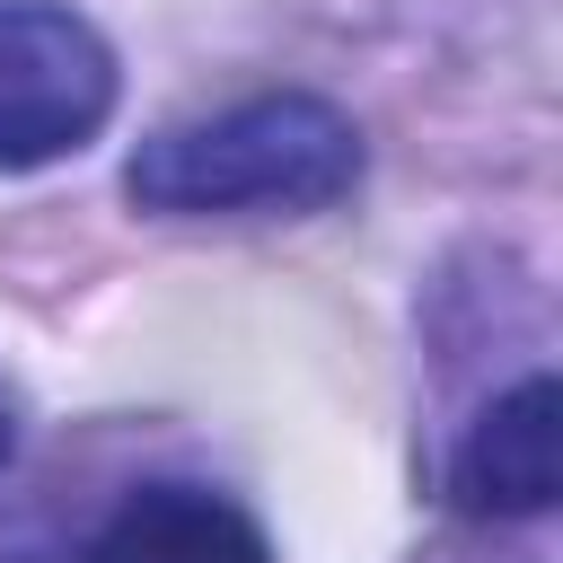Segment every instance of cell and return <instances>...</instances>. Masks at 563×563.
Returning a JSON list of instances; mask_svg holds the SVG:
<instances>
[{"label": "cell", "instance_id": "1", "mask_svg": "<svg viewBox=\"0 0 563 563\" xmlns=\"http://www.w3.org/2000/svg\"><path fill=\"white\" fill-rule=\"evenodd\" d=\"M361 185V132L343 106L282 88L220 106L202 123H167L132 150L123 194L158 220H220V211H334Z\"/></svg>", "mask_w": 563, "mask_h": 563}, {"label": "cell", "instance_id": "2", "mask_svg": "<svg viewBox=\"0 0 563 563\" xmlns=\"http://www.w3.org/2000/svg\"><path fill=\"white\" fill-rule=\"evenodd\" d=\"M114 44L62 0H0V176L79 158L114 123Z\"/></svg>", "mask_w": 563, "mask_h": 563}, {"label": "cell", "instance_id": "3", "mask_svg": "<svg viewBox=\"0 0 563 563\" xmlns=\"http://www.w3.org/2000/svg\"><path fill=\"white\" fill-rule=\"evenodd\" d=\"M449 493L466 519H537L563 493V387L537 369L475 413L449 457Z\"/></svg>", "mask_w": 563, "mask_h": 563}, {"label": "cell", "instance_id": "4", "mask_svg": "<svg viewBox=\"0 0 563 563\" xmlns=\"http://www.w3.org/2000/svg\"><path fill=\"white\" fill-rule=\"evenodd\" d=\"M79 563H273V537L246 501L211 484H132L106 528L79 545Z\"/></svg>", "mask_w": 563, "mask_h": 563}, {"label": "cell", "instance_id": "5", "mask_svg": "<svg viewBox=\"0 0 563 563\" xmlns=\"http://www.w3.org/2000/svg\"><path fill=\"white\" fill-rule=\"evenodd\" d=\"M9 449H18V431H9V413H0V466H9Z\"/></svg>", "mask_w": 563, "mask_h": 563}]
</instances>
